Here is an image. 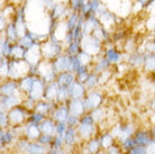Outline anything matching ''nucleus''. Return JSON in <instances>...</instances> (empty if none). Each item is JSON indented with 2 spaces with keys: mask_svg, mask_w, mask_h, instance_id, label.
<instances>
[{
  "mask_svg": "<svg viewBox=\"0 0 155 154\" xmlns=\"http://www.w3.org/2000/svg\"><path fill=\"white\" fill-rule=\"evenodd\" d=\"M83 101H84V106L87 109H94V108H97L100 105L101 96L98 92L94 91V92L90 93V96Z\"/></svg>",
  "mask_w": 155,
  "mask_h": 154,
  "instance_id": "nucleus-1",
  "label": "nucleus"
},
{
  "mask_svg": "<svg viewBox=\"0 0 155 154\" xmlns=\"http://www.w3.org/2000/svg\"><path fill=\"white\" fill-rule=\"evenodd\" d=\"M44 92V87H43V83L41 82L39 80H35L34 81V85L31 87V92H29V96L33 100H38L41 96L43 95Z\"/></svg>",
  "mask_w": 155,
  "mask_h": 154,
  "instance_id": "nucleus-2",
  "label": "nucleus"
},
{
  "mask_svg": "<svg viewBox=\"0 0 155 154\" xmlns=\"http://www.w3.org/2000/svg\"><path fill=\"white\" fill-rule=\"evenodd\" d=\"M9 120L12 124H20L25 118V114L20 108H12V110H10L9 112Z\"/></svg>",
  "mask_w": 155,
  "mask_h": 154,
  "instance_id": "nucleus-3",
  "label": "nucleus"
},
{
  "mask_svg": "<svg viewBox=\"0 0 155 154\" xmlns=\"http://www.w3.org/2000/svg\"><path fill=\"white\" fill-rule=\"evenodd\" d=\"M84 101L80 100V99H73L70 106V112L74 116H80L82 112H84Z\"/></svg>",
  "mask_w": 155,
  "mask_h": 154,
  "instance_id": "nucleus-4",
  "label": "nucleus"
},
{
  "mask_svg": "<svg viewBox=\"0 0 155 154\" xmlns=\"http://www.w3.org/2000/svg\"><path fill=\"white\" fill-rule=\"evenodd\" d=\"M72 82H73V75H72L70 72H63V73H61L58 75V85H60V87L68 88Z\"/></svg>",
  "mask_w": 155,
  "mask_h": 154,
  "instance_id": "nucleus-5",
  "label": "nucleus"
},
{
  "mask_svg": "<svg viewBox=\"0 0 155 154\" xmlns=\"http://www.w3.org/2000/svg\"><path fill=\"white\" fill-rule=\"evenodd\" d=\"M58 89H60V85L58 83H52L47 87L46 90H45V96H46L47 100H53V99L58 98Z\"/></svg>",
  "mask_w": 155,
  "mask_h": 154,
  "instance_id": "nucleus-6",
  "label": "nucleus"
},
{
  "mask_svg": "<svg viewBox=\"0 0 155 154\" xmlns=\"http://www.w3.org/2000/svg\"><path fill=\"white\" fill-rule=\"evenodd\" d=\"M83 87L80 82H73V85H72V90H71V95L73 97V99H80L82 96H83Z\"/></svg>",
  "mask_w": 155,
  "mask_h": 154,
  "instance_id": "nucleus-7",
  "label": "nucleus"
},
{
  "mask_svg": "<svg viewBox=\"0 0 155 154\" xmlns=\"http://www.w3.org/2000/svg\"><path fill=\"white\" fill-rule=\"evenodd\" d=\"M93 132V124L82 123L79 127V133L81 134L82 137H89Z\"/></svg>",
  "mask_w": 155,
  "mask_h": 154,
  "instance_id": "nucleus-8",
  "label": "nucleus"
},
{
  "mask_svg": "<svg viewBox=\"0 0 155 154\" xmlns=\"http://www.w3.org/2000/svg\"><path fill=\"white\" fill-rule=\"evenodd\" d=\"M10 54L12 56H14L15 59H21L23 56H25V51H24V47L20 45V44H15V45H12V49H10Z\"/></svg>",
  "mask_w": 155,
  "mask_h": 154,
  "instance_id": "nucleus-9",
  "label": "nucleus"
},
{
  "mask_svg": "<svg viewBox=\"0 0 155 154\" xmlns=\"http://www.w3.org/2000/svg\"><path fill=\"white\" fill-rule=\"evenodd\" d=\"M68 109L65 107H62V108H58V110L55 112V115H54V118L58 122L60 123H63V122H65L68 119Z\"/></svg>",
  "mask_w": 155,
  "mask_h": 154,
  "instance_id": "nucleus-10",
  "label": "nucleus"
},
{
  "mask_svg": "<svg viewBox=\"0 0 155 154\" xmlns=\"http://www.w3.org/2000/svg\"><path fill=\"white\" fill-rule=\"evenodd\" d=\"M39 134H41V128L39 126H36V125H29V127L27 128V135L31 139H38Z\"/></svg>",
  "mask_w": 155,
  "mask_h": 154,
  "instance_id": "nucleus-11",
  "label": "nucleus"
},
{
  "mask_svg": "<svg viewBox=\"0 0 155 154\" xmlns=\"http://www.w3.org/2000/svg\"><path fill=\"white\" fill-rule=\"evenodd\" d=\"M27 151L29 154H43L45 152V149L42 144H29L27 146Z\"/></svg>",
  "mask_w": 155,
  "mask_h": 154,
  "instance_id": "nucleus-12",
  "label": "nucleus"
},
{
  "mask_svg": "<svg viewBox=\"0 0 155 154\" xmlns=\"http://www.w3.org/2000/svg\"><path fill=\"white\" fill-rule=\"evenodd\" d=\"M150 141H148V136L145 133H137L135 136V144L143 146V145H147Z\"/></svg>",
  "mask_w": 155,
  "mask_h": 154,
  "instance_id": "nucleus-13",
  "label": "nucleus"
},
{
  "mask_svg": "<svg viewBox=\"0 0 155 154\" xmlns=\"http://www.w3.org/2000/svg\"><path fill=\"white\" fill-rule=\"evenodd\" d=\"M39 128H41V131L44 132V134L51 135L54 131V124L52 123V120H45V123L42 124Z\"/></svg>",
  "mask_w": 155,
  "mask_h": 154,
  "instance_id": "nucleus-14",
  "label": "nucleus"
},
{
  "mask_svg": "<svg viewBox=\"0 0 155 154\" xmlns=\"http://www.w3.org/2000/svg\"><path fill=\"white\" fill-rule=\"evenodd\" d=\"M34 81L35 80H34L33 78H26V79H24V80L21 81V83H20V88H21V90L31 92V87H33V85H34Z\"/></svg>",
  "mask_w": 155,
  "mask_h": 154,
  "instance_id": "nucleus-15",
  "label": "nucleus"
},
{
  "mask_svg": "<svg viewBox=\"0 0 155 154\" xmlns=\"http://www.w3.org/2000/svg\"><path fill=\"white\" fill-rule=\"evenodd\" d=\"M1 90H2V93H5V95L12 96V95H14V91L17 90V89H16L15 83L10 82V83H6L5 85H2V87H1Z\"/></svg>",
  "mask_w": 155,
  "mask_h": 154,
  "instance_id": "nucleus-16",
  "label": "nucleus"
},
{
  "mask_svg": "<svg viewBox=\"0 0 155 154\" xmlns=\"http://www.w3.org/2000/svg\"><path fill=\"white\" fill-rule=\"evenodd\" d=\"M101 145L104 147H110L113 146V137H111V135H104L102 136V139H101Z\"/></svg>",
  "mask_w": 155,
  "mask_h": 154,
  "instance_id": "nucleus-17",
  "label": "nucleus"
},
{
  "mask_svg": "<svg viewBox=\"0 0 155 154\" xmlns=\"http://www.w3.org/2000/svg\"><path fill=\"white\" fill-rule=\"evenodd\" d=\"M74 139H75V136H74V131H73V129H72V128L66 129L65 137H64L66 144H72V143H73V141H74Z\"/></svg>",
  "mask_w": 155,
  "mask_h": 154,
  "instance_id": "nucleus-18",
  "label": "nucleus"
},
{
  "mask_svg": "<svg viewBox=\"0 0 155 154\" xmlns=\"http://www.w3.org/2000/svg\"><path fill=\"white\" fill-rule=\"evenodd\" d=\"M120 55L115 50H110L108 52V61L109 62H117L119 60Z\"/></svg>",
  "mask_w": 155,
  "mask_h": 154,
  "instance_id": "nucleus-19",
  "label": "nucleus"
},
{
  "mask_svg": "<svg viewBox=\"0 0 155 154\" xmlns=\"http://www.w3.org/2000/svg\"><path fill=\"white\" fill-rule=\"evenodd\" d=\"M145 66H146V70H148V71H154L155 70V58L148 59L147 61L145 62Z\"/></svg>",
  "mask_w": 155,
  "mask_h": 154,
  "instance_id": "nucleus-20",
  "label": "nucleus"
},
{
  "mask_svg": "<svg viewBox=\"0 0 155 154\" xmlns=\"http://www.w3.org/2000/svg\"><path fill=\"white\" fill-rule=\"evenodd\" d=\"M99 150V142L98 141H92L89 144V152L90 153H97Z\"/></svg>",
  "mask_w": 155,
  "mask_h": 154,
  "instance_id": "nucleus-21",
  "label": "nucleus"
},
{
  "mask_svg": "<svg viewBox=\"0 0 155 154\" xmlns=\"http://www.w3.org/2000/svg\"><path fill=\"white\" fill-rule=\"evenodd\" d=\"M46 108H48V104H46V102H39V104L36 106V110H37V112L44 114V112L47 110Z\"/></svg>",
  "mask_w": 155,
  "mask_h": 154,
  "instance_id": "nucleus-22",
  "label": "nucleus"
},
{
  "mask_svg": "<svg viewBox=\"0 0 155 154\" xmlns=\"http://www.w3.org/2000/svg\"><path fill=\"white\" fill-rule=\"evenodd\" d=\"M130 153L132 154H147V152H146V149H143L142 146H138L135 147V149H133L132 151H130Z\"/></svg>",
  "mask_w": 155,
  "mask_h": 154,
  "instance_id": "nucleus-23",
  "label": "nucleus"
},
{
  "mask_svg": "<svg viewBox=\"0 0 155 154\" xmlns=\"http://www.w3.org/2000/svg\"><path fill=\"white\" fill-rule=\"evenodd\" d=\"M109 77H110V72H109V71H104V72H102V74H101L100 79H99L98 81H99L100 83H105L106 81L109 79Z\"/></svg>",
  "mask_w": 155,
  "mask_h": 154,
  "instance_id": "nucleus-24",
  "label": "nucleus"
},
{
  "mask_svg": "<svg viewBox=\"0 0 155 154\" xmlns=\"http://www.w3.org/2000/svg\"><path fill=\"white\" fill-rule=\"evenodd\" d=\"M146 152L147 154H155V142H150L146 145Z\"/></svg>",
  "mask_w": 155,
  "mask_h": 154,
  "instance_id": "nucleus-25",
  "label": "nucleus"
},
{
  "mask_svg": "<svg viewBox=\"0 0 155 154\" xmlns=\"http://www.w3.org/2000/svg\"><path fill=\"white\" fill-rule=\"evenodd\" d=\"M51 141H52V136H51V135L44 134L39 137V142H41V144H47V143L51 142Z\"/></svg>",
  "mask_w": 155,
  "mask_h": 154,
  "instance_id": "nucleus-26",
  "label": "nucleus"
},
{
  "mask_svg": "<svg viewBox=\"0 0 155 154\" xmlns=\"http://www.w3.org/2000/svg\"><path fill=\"white\" fill-rule=\"evenodd\" d=\"M1 126H2V127H6V126H7V117H6V115H4V114H1Z\"/></svg>",
  "mask_w": 155,
  "mask_h": 154,
  "instance_id": "nucleus-27",
  "label": "nucleus"
},
{
  "mask_svg": "<svg viewBox=\"0 0 155 154\" xmlns=\"http://www.w3.org/2000/svg\"><path fill=\"white\" fill-rule=\"evenodd\" d=\"M109 154H119L118 150H117L116 147H109Z\"/></svg>",
  "mask_w": 155,
  "mask_h": 154,
  "instance_id": "nucleus-28",
  "label": "nucleus"
},
{
  "mask_svg": "<svg viewBox=\"0 0 155 154\" xmlns=\"http://www.w3.org/2000/svg\"><path fill=\"white\" fill-rule=\"evenodd\" d=\"M153 133H154V134H155V127H154V129H153Z\"/></svg>",
  "mask_w": 155,
  "mask_h": 154,
  "instance_id": "nucleus-29",
  "label": "nucleus"
},
{
  "mask_svg": "<svg viewBox=\"0 0 155 154\" xmlns=\"http://www.w3.org/2000/svg\"><path fill=\"white\" fill-rule=\"evenodd\" d=\"M100 154H101V153H100Z\"/></svg>",
  "mask_w": 155,
  "mask_h": 154,
  "instance_id": "nucleus-30",
  "label": "nucleus"
}]
</instances>
